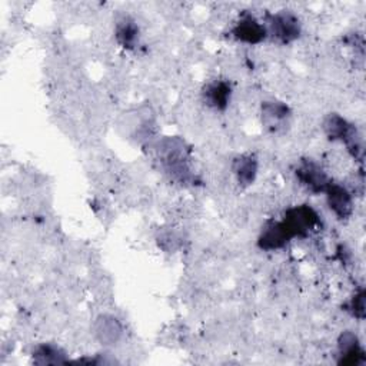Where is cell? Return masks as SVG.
<instances>
[{
    "label": "cell",
    "instance_id": "1",
    "mask_svg": "<svg viewBox=\"0 0 366 366\" xmlns=\"http://www.w3.org/2000/svg\"><path fill=\"white\" fill-rule=\"evenodd\" d=\"M267 37H272L280 44H289L299 39L302 24L299 17L289 10H279L266 16L263 21Z\"/></svg>",
    "mask_w": 366,
    "mask_h": 366
},
{
    "label": "cell",
    "instance_id": "2",
    "mask_svg": "<svg viewBox=\"0 0 366 366\" xmlns=\"http://www.w3.org/2000/svg\"><path fill=\"white\" fill-rule=\"evenodd\" d=\"M282 220L293 237H306L320 226V216L310 204L287 209Z\"/></svg>",
    "mask_w": 366,
    "mask_h": 366
},
{
    "label": "cell",
    "instance_id": "3",
    "mask_svg": "<svg viewBox=\"0 0 366 366\" xmlns=\"http://www.w3.org/2000/svg\"><path fill=\"white\" fill-rule=\"evenodd\" d=\"M295 174L297 177V180L300 182L302 186H305L309 192L319 194V193H325L326 187L330 184V179L326 174V172L313 160L306 159L302 160L296 170Z\"/></svg>",
    "mask_w": 366,
    "mask_h": 366
},
{
    "label": "cell",
    "instance_id": "4",
    "mask_svg": "<svg viewBox=\"0 0 366 366\" xmlns=\"http://www.w3.org/2000/svg\"><path fill=\"white\" fill-rule=\"evenodd\" d=\"M230 33L234 40L246 44H259L267 37L263 21L249 13H244L239 17Z\"/></svg>",
    "mask_w": 366,
    "mask_h": 366
},
{
    "label": "cell",
    "instance_id": "5",
    "mask_svg": "<svg viewBox=\"0 0 366 366\" xmlns=\"http://www.w3.org/2000/svg\"><path fill=\"white\" fill-rule=\"evenodd\" d=\"M293 239L283 220H269L257 237V246L262 250L272 252L285 247Z\"/></svg>",
    "mask_w": 366,
    "mask_h": 366
},
{
    "label": "cell",
    "instance_id": "6",
    "mask_svg": "<svg viewBox=\"0 0 366 366\" xmlns=\"http://www.w3.org/2000/svg\"><path fill=\"white\" fill-rule=\"evenodd\" d=\"M325 196L327 207L339 220H346L352 216L353 197L345 186L330 182V184L325 190Z\"/></svg>",
    "mask_w": 366,
    "mask_h": 366
},
{
    "label": "cell",
    "instance_id": "7",
    "mask_svg": "<svg viewBox=\"0 0 366 366\" xmlns=\"http://www.w3.org/2000/svg\"><path fill=\"white\" fill-rule=\"evenodd\" d=\"M337 356L339 363L343 365H362L365 363V350L360 346V340L352 330H345L337 339Z\"/></svg>",
    "mask_w": 366,
    "mask_h": 366
},
{
    "label": "cell",
    "instance_id": "8",
    "mask_svg": "<svg viewBox=\"0 0 366 366\" xmlns=\"http://www.w3.org/2000/svg\"><path fill=\"white\" fill-rule=\"evenodd\" d=\"M232 97V87L224 80H213L203 89V99L206 104L214 110H224Z\"/></svg>",
    "mask_w": 366,
    "mask_h": 366
},
{
    "label": "cell",
    "instance_id": "9",
    "mask_svg": "<svg viewBox=\"0 0 366 366\" xmlns=\"http://www.w3.org/2000/svg\"><path fill=\"white\" fill-rule=\"evenodd\" d=\"M94 336L103 345H114L123 332L120 322L112 315H100L93 326Z\"/></svg>",
    "mask_w": 366,
    "mask_h": 366
},
{
    "label": "cell",
    "instance_id": "10",
    "mask_svg": "<svg viewBox=\"0 0 366 366\" xmlns=\"http://www.w3.org/2000/svg\"><path fill=\"white\" fill-rule=\"evenodd\" d=\"M290 117L289 107L282 102H264L262 104V120L266 127L276 132L285 126L287 119Z\"/></svg>",
    "mask_w": 366,
    "mask_h": 366
},
{
    "label": "cell",
    "instance_id": "11",
    "mask_svg": "<svg viewBox=\"0 0 366 366\" xmlns=\"http://www.w3.org/2000/svg\"><path fill=\"white\" fill-rule=\"evenodd\" d=\"M232 170L240 186H250L257 176V159L253 154H240L234 157Z\"/></svg>",
    "mask_w": 366,
    "mask_h": 366
},
{
    "label": "cell",
    "instance_id": "12",
    "mask_svg": "<svg viewBox=\"0 0 366 366\" xmlns=\"http://www.w3.org/2000/svg\"><path fill=\"white\" fill-rule=\"evenodd\" d=\"M116 41L124 49H133L139 43V26L130 17L120 19L114 26Z\"/></svg>",
    "mask_w": 366,
    "mask_h": 366
},
{
    "label": "cell",
    "instance_id": "13",
    "mask_svg": "<svg viewBox=\"0 0 366 366\" xmlns=\"http://www.w3.org/2000/svg\"><path fill=\"white\" fill-rule=\"evenodd\" d=\"M66 353L53 343H41L36 346L33 350V360L34 363L49 365V363H61L66 362Z\"/></svg>",
    "mask_w": 366,
    "mask_h": 366
},
{
    "label": "cell",
    "instance_id": "14",
    "mask_svg": "<svg viewBox=\"0 0 366 366\" xmlns=\"http://www.w3.org/2000/svg\"><path fill=\"white\" fill-rule=\"evenodd\" d=\"M345 310H347L353 317L363 320L365 319V290L359 289L345 305Z\"/></svg>",
    "mask_w": 366,
    "mask_h": 366
}]
</instances>
